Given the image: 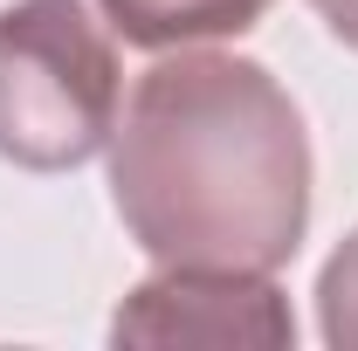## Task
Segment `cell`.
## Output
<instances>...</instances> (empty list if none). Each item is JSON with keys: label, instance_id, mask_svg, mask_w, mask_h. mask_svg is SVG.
<instances>
[{"label": "cell", "instance_id": "obj_1", "mask_svg": "<svg viewBox=\"0 0 358 351\" xmlns=\"http://www.w3.org/2000/svg\"><path fill=\"white\" fill-rule=\"evenodd\" d=\"M110 207L159 268L275 275L310 227L303 110L262 62L179 48L117 110Z\"/></svg>", "mask_w": 358, "mask_h": 351}, {"label": "cell", "instance_id": "obj_2", "mask_svg": "<svg viewBox=\"0 0 358 351\" xmlns=\"http://www.w3.org/2000/svg\"><path fill=\"white\" fill-rule=\"evenodd\" d=\"M124 110V69L83 0L0 7V159L21 173L90 166Z\"/></svg>", "mask_w": 358, "mask_h": 351}, {"label": "cell", "instance_id": "obj_3", "mask_svg": "<svg viewBox=\"0 0 358 351\" xmlns=\"http://www.w3.org/2000/svg\"><path fill=\"white\" fill-rule=\"evenodd\" d=\"M110 338L117 345L282 351V345H296V317H289V296L275 289V275H255V268H159L117 303Z\"/></svg>", "mask_w": 358, "mask_h": 351}, {"label": "cell", "instance_id": "obj_4", "mask_svg": "<svg viewBox=\"0 0 358 351\" xmlns=\"http://www.w3.org/2000/svg\"><path fill=\"white\" fill-rule=\"evenodd\" d=\"M103 21L131 48H200L221 35H248L268 0H96Z\"/></svg>", "mask_w": 358, "mask_h": 351}, {"label": "cell", "instance_id": "obj_5", "mask_svg": "<svg viewBox=\"0 0 358 351\" xmlns=\"http://www.w3.org/2000/svg\"><path fill=\"white\" fill-rule=\"evenodd\" d=\"M317 331L331 351H358V227L331 248L317 275Z\"/></svg>", "mask_w": 358, "mask_h": 351}, {"label": "cell", "instance_id": "obj_6", "mask_svg": "<svg viewBox=\"0 0 358 351\" xmlns=\"http://www.w3.org/2000/svg\"><path fill=\"white\" fill-rule=\"evenodd\" d=\"M310 7H317V21H324L345 48H358V0H310Z\"/></svg>", "mask_w": 358, "mask_h": 351}]
</instances>
